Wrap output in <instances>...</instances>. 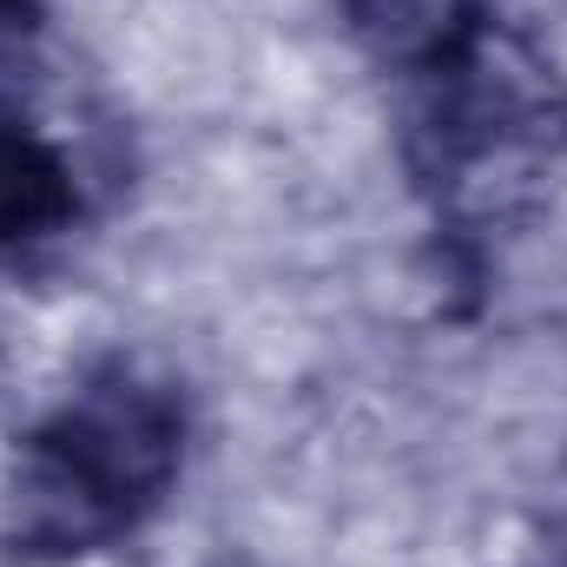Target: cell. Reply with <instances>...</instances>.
Masks as SVG:
<instances>
[{
  "instance_id": "6da1fadb",
  "label": "cell",
  "mask_w": 567,
  "mask_h": 567,
  "mask_svg": "<svg viewBox=\"0 0 567 567\" xmlns=\"http://www.w3.org/2000/svg\"><path fill=\"white\" fill-rule=\"evenodd\" d=\"M185 455V383L140 350H106L20 429L0 488V535L40 567L126 548L178 495Z\"/></svg>"
},
{
  "instance_id": "7a4b0ae2",
  "label": "cell",
  "mask_w": 567,
  "mask_h": 567,
  "mask_svg": "<svg viewBox=\"0 0 567 567\" xmlns=\"http://www.w3.org/2000/svg\"><path fill=\"white\" fill-rule=\"evenodd\" d=\"M567 158V80L555 60L495 20L475 47L403 86V165L429 225L482 251L522 218Z\"/></svg>"
},
{
  "instance_id": "3957f363",
  "label": "cell",
  "mask_w": 567,
  "mask_h": 567,
  "mask_svg": "<svg viewBox=\"0 0 567 567\" xmlns=\"http://www.w3.org/2000/svg\"><path fill=\"white\" fill-rule=\"evenodd\" d=\"M86 218V185L73 152L33 113L0 100V278L40 265Z\"/></svg>"
},
{
  "instance_id": "277c9868",
  "label": "cell",
  "mask_w": 567,
  "mask_h": 567,
  "mask_svg": "<svg viewBox=\"0 0 567 567\" xmlns=\"http://www.w3.org/2000/svg\"><path fill=\"white\" fill-rule=\"evenodd\" d=\"M337 13L350 40L403 86L423 80L429 66L455 60L462 47H475L502 20L495 0H337Z\"/></svg>"
},
{
  "instance_id": "5b68a950",
  "label": "cell",
  "mask_w": 567,
  "mask_h": 567,
  "mask_svg": "<svg viewBox=\"0 0 567 567\" xmlns=\"http://www.w3.org/2000/svg\"><path fill=\"white\" fill-rule=\"evenodd\" d=\"M47 33V0H0V60H20Z\"/></svg>"
}]
</instances>
